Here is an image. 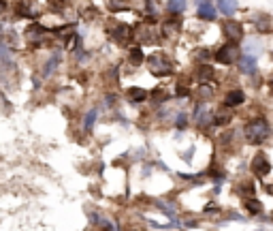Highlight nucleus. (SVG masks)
Instances as JSON below:
<instances>
[{"mask_svg":"<svg viewBox=\"0 0 273 231\" xmlns=\"http://www.w3.org/2000/svg\"><path fill=\"white\" fill-rule=\"evenodd\" d=\"M269 135H271V128L263 118L252 120L248 126H245V139H248L250 143H263L269 139Z\"/></svg>","mask_w":273,"mask_h":231,"instance_id":"f257e3e1","label":"nucleus"},{"mask_svg":"<svg viewBox=\"0 0 273 231\" xmlns=\"http://www.w3.org/2000/svg\"><path fill=\"white\" fill-rule=\"evenodd\" d=\"M147 64H149V71L154 75H169L171 73V60L164 53H152Z\"/></svg>","mask_w":273,"mask_h":231,"instance_id":"f03ea898","label":"nucleus"},{"mask_svg":"<svg viewBox=\"0 0 273 231\" xmlns=\"http://www.w3.org/2000/svg\"><path fill=\"white\" fill-rule=\"evenodd\" d=\"M216 58H218V62H222V64H231L239 58V47L235 45V43H228V45H224L218 50Z\"/></svg>","mask_w":273,"mask_h":231,"instance_id":"7ed1b4c3","label":"nucleus"},{"mask_svg":"<svg viewBox=\"0 0 273 231\" xmlns=\"http://www.w3.org/2000/svg\"><path fill=\"white\" fill-rule=\"evenodd\" d=\"M252 171H254L256 178H265V176L271 171L269 159H267L265 154H256V157L252 159Z\"/></svg>","mask_w":273,"mask_h":231,"instance_id":"20e7f679","label":"nucleus"},{"mask_svg":"<svg viewBox=\"0 0 273 231\" xmlns=\"http://www.w3.org/2000/svg\"><path fill=\"white\" fill-rule=\"evenodd\" d=\"M222 30H224V35H226V39H231V41H239L243 35V28L239 21H224Z\"/></svg>","mask_w":273,"mask_h":231,"instance_id":"39448f33","label":"nucleus"},{"mask_svg":"<svg viewBox=\"0 0 273 231\" xmlns=\"http://www.w3.org/2000/svg\"><path fill=\"white\" fill-rule=\"evenodd\" d=\"M239 69H241L245 75L256 73V56H252V53H245V56H241V58H239Z\"/></svg>","mask_w":273,"mask_h":231,"instance_id":"423d86ee","label":"nucleus"},{"mask_svg":"<svg viewBox=\"0 0 273 231\" xmlns=\"http://www.w3.org/2000/svg\"><path fill=\"white\" fill-rule=\"evenodd\" d=\"M196 122H199L201 126L216 124V116H211V114H209V109H207L205 105H201L199 109H196Z\"/></svg>","mask_w":273,"mask_h":231,"instance_id":"0eeeda50","label":"nucleus"},{"mask_svg":"<svg viewBox=\"0 0 273 231\" xmlns=\"http://www.w3.org/2000/svg\"><path fill=\"white\" fill-rule=\"evenodd\" d=\"M196 13H199L201 19H207V21H213V19H216V9H213V4L205 2V0H203V2L199 4V11H196Z\"/></svg>","mask_w":273,"mask_h":231,"instance_id":"6e6552de","label":"nucleus"},{"mask_svg":"<svg viewBox=\"0 0 273 231\" xmlns=\"http://www.w3.org/2000/svg\"><path fill=\"white\" fill-rule=\"evenodd\" d=\"M243 101H245L243 90H233V92H228V94H226V99H224V103H226L228 107H237V105H241Z\"/></svg>","mask_w":273,"mask_h":231,"instance_id":"1a4fd4ad","label":"nucleus"},{"mask_svg":"<svg viewBox=\"0 0 273 231\" xmlns=\"http://www.w3.org/2000/svg\"><path fill=\"white\" fill-rule=\"evenodd\" d=\"M218 7L224 15H233L237 11V0H218Z\"/></svg>","mask_w":273,"mask_h":231,"instance_id":"9d476101","label":"nucleus"},{"mask_svg":"<svg viewBox=\"0 0 273 231\" xmlns=\"http://www.w3.org/2000/svg\"><path fill=\"white\" fill-rule=\"evenodd\" d=\"M96 116H98V109H96V107H92V109H90L88 114H85V118H83V128H85V131H90V128L94 126Z\"/></svg>","mask_w":273,"mask_h":231,"instance_id":"9b49d317","label":"nucleus"},{"mask_svg":"<svg viewBox=\"0 0 273 231\" xmlns=\"http://www.w3.org/2000/svg\"><path fill=\"white\" fill-rule=\"evenodd\" d=\"M245 208H248L250 214H260L263 212V203L256 199H245Z\"/></svg>","mask_w":273,"mask_h":231,"instance_id":"f8f14e48","label":"nucleus"},{"mask_svg":"<svg viewBox=\"0 0 273 231\" xmlns=\"http://www.w3.org/2000/svg\"><path fill=\"white\" fill-rule=\"evenodd\" d=\"M167 7L171 13H181V11L186 9V0H169Z\"/></svg>","mask_w":273,"mask_h":231,"instance_id":"ddd939ff","label":"nucleus"},{"mask_svg":"<svg viewBox=\"0 0 273 231\" xmlns=\"http://www.w3.org/2000/svg\"><path fill=\"white\" fill-rule=\"evenodd\" d=\"M128 99L135 103V101H143L145 99V90H141V88H130L128 90Z\"/></svg>","mask_w":273,"mask_h":231,"instance_id":"4468645a","label":"nucleus"},{"mask_svg":"<svg viewBox=\"0 0 273 231\" xmlns=\"http://www.w3.org/2000/svg\"><path fill=\"white\" fill-rule=\"evenodd\" d=\"M130 62H132V64H137V67L143 62V52L139 50V47H135V50H130Z\"/></svg>","mask_w":273,"mask_h":231,"instance_id":"2eb2a0df","label":"nucleus"},{"mask_svg":"<svg viewBox=\"0 0 273 231\" xmlns=\"http://www.w3.org/2000/svg\"><path fill=\"white\" fill-rule=\"evenodd\" d=\"M228 120H231V114H228L226 109H220L216 114V124H226Z\"/></svg>","mask_w":273,"mask_h":231,"instance_id":"dca6fc26","label":"nucleus"},{"mask_svg":"<svg viewBox=\"0 0 273 231\" xmlns=\"http://www.w3.org/2000/svg\"><path fill=\"white\" fill-rule=\"evenodd\" d=\"M211 75H213V71H211L209 67H201L199 69V79H209Z\"/></svg>","mask_w":273,"mask_h":231,"instance_id":"f3484780","label":"nucleus"},{"mask_svg":"<svg viewBox=\"0 0 273 231\" xmlns=\"http://www.w3.org/2000/svg\"><path fill=\"white\" fill-rule=\"evenodd\" d=\"M58 62H60V56H53V60H49V62H47V67H45V75H49L53 69H56Z\"/></svg>","mask_w":273,"mask_h":231,"instance_id":"a211bd4d","label":"nucleus"},{"mask_svg":"<svg viewBox=\"0 0 273 231\" xmlns=\"http://www.w3.org/2000/svg\"><path fill=\"white\" fill-rule=\"evenodd\" d=\"M199 94H201V99H209V96H211V88H209V86H201Z\"/></svg>","mask_w":273,"mask_h":231,"instance_id":"6ab92c4d","label":"nucleus"},{"mask_svg":"<svg viewBox=\"0 0 273 231\" xmlns=\"http://www.w3.org/2000/svg\"><path fill=\"white\" fill-rule=\"evenodd\" d=\"M186 122H188V120H186V116L181 114V116L177 118V128H186Z\"/></svg>","mask_w":273,"mask_h":231,"instance_id":"aec40b11","label":"nucleus"},{"mask_svg":"<svg viewBox=\"0 0 273 231\" xmlns=\"http://www.w3.org/2000/svg\"><path fill=\"white\" fill-rule=\"evenodd\" d=\"M269 195H273V184L269 186Z\"/></svg>","mask_w":273,"mask_h":231,"instance_id":"412c9836","label":"nucleus"}]
</instances>
